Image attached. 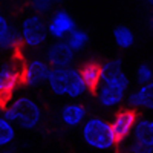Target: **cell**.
I'll return each mask as SVG.
<instances>
[{
  "instance_id": "8992f818",
  "label": "cell",
  "mask_w": 153,
  "mask_h": 153,
  "mask_svg": "<svg viewBox=\"0 0 153 153\" xmlns=\"http://www.w3.org/2000/svg\"><path fill=\"white\" fill-rule=\"evenodd\" d=\"M23 65L19 58H12L6 61L0 69V103L6 104L22 84Z\"/></svg>"
},
{
  "instance_id": "7402d4cb",
  "label": "cell",
  "mask_w": 153,
  "mask_h": 153,
  "mask_svg": "<svg viewBox=\"0 0 153 153\" xmlns=\"http://www.w3.org/2000/svg\"><path fill=\"white\" fill-rule=\"evenodd\" d=\"M149 23H150V28L153 29V14L150 16V20H149Z\"/></svg>"
},
{
  "instance_id": "30bf717a",
  "label": "cell",
  "mask_w": 153,
  "mask_h": 153,
  "mask_svg": "<svg viewBox=\"0 0 153 153\" xmlns=\"http://www.w3.org/2000/svg\"><path fill=\"white\" fill-rule=\"evenodd\" d=\"M136 121H138V113L132 107L121 109L120 112L115 113V117L110 121V124H112L113 133H115V136H117L118 143H123V141H126V139L132 138Z\"/></svg>"
},
{
  "instance_id": "e0dca14e",
  "label": "cell",
  "mask_w": 153,
  "mask_h": 153,
  "mask_svg": "<svg viewBox=\"0 0 153 153\" xmlns=\"http://www.w3.org/2000/svg\"><path fill=\"white\" fill-rule=\"evenodd\" d=\"M16 138V124L0 117V149H6Z\"/></svg>"
},
{
  "instance_id": "8fae6325",
  "label": "cell",
  "mask_w": 153,
  "mask_h": 153,
  "mask_svg": "<svg viewBox=\"0 0 153 153\" xmlns=\"http://www.w3.org/2000/svg\"><path fill=\"white\" fill-rule=\"evenodd\" d=\"M127 104L132 109H143V110H153V80L141 84L136 91L127 95Z\"/></svg>"
},
{
  "instance_id": "4fadbf2b",
  "label": "cell",
  "mask_w": 153,
  "mask_h": 153,
  "mask_svg": "<svg viewBox=\"0 0 153 153\" xmlns=\"http://www.w3.org/2000/svg\"><path fill=\"white\" fill-rule=\"evenodd\" d=\"M22 46L19 31L9 23V20L0 14V49L17 51Z\"/></svg>"
},
{
  "instance_id": "9a60e30c",
  "label": "cell",
  "mask_w": 153,
  "mask_h": 153,
  "mask_svg": "<svg viewBox=\"0 0 153 153\" xmlns=\"http://www.w3.org/2000/svg\"><path fill=\"white\" fill-rule=\"evenodd\" d=\"M80 74L89 91H95L101 80V65L95 61H89L80 68Z\"/></svg>"
},
{
  "instance_id": "5b68a950",
  "label": "cell",
  "mask_w": 153,
  "mask_h": 153,
  "mask_svg": "<svg viewBox=\"0 0 153 153\" xmlns=\"http://www.w3.org/2000/svg\"><path fill=\"white\" fill-rule=\"evenodd\" d=\"M19 34H20V40H22L23 46L31 48V49L40 48L49 38L48 22L40 14L28 16L26 19H23Z\"/></svg>"
},
{
  "instance_id": "6da1fadb",
  "label": "cell",
  "mask_w": 153,
  "mask_h": 153,
  "mask_svg": "<svg viewBox=\"0 0 153 153\" xmlns=\"http://www.w3.org/2000/svg\"><path fill=\"white\" fill-rule=\"evenodd\" d=\"M130 87L129 75L123 68L121 58H112L101 65V80L95 89L97 103L103 109H117L127 100Z\"/></svg>"
},
{
  "instance_id": "ac0fdd59",
  "label": "cell",
  "mask_w": 153,
  "mask_h": 153,
  "mask_svg": "<svg viewBox=\"0 0 153 153\" xmlns=\"http://www.w3.org/2000/svg\"><path fill=\"white\" fill-rule=\"evenodd\" d=\"M68 45L75 51V52H80V51H83L87 43H89V34L84 31V29H80V28H75L66 38Z\"/></svg>"
},
{
  "instance_id": "cb8c5ba5",
  "label": "cell",
  "mask_w": 153,
  "mask_h": 153,
  "mask_svg": "<svg viewBox=\"0 0 153 153\" xmlns=\"http://www.w3.org/2000/svg\"><path fill=\"white\" fill-rule=\"evenodd\" d=\"M0 153H12V152H0Z\"/></svg>"
},
{
  "instance_id": "7c38bea8",
  "label": "cell",
  "mask_w": 153,
  "mask_h": 153,
  "mask_svg": "<svg viewBox=\"0 0 153 153\" xmlns=\"http://www.w3.org/2000/svg\"><path fill=\"white\" fill-rule=\"evenodd\" d=\"M60 120L66 127H81L87 120V110L80 103H68L60 110Z\"/></svg>"
},
{
  "instance_id": "44dd1931",
  "label": "cell",
  "mask_w": 153,
  "mask_h": 153,
  "mask_svg": "<svg viewBox=\"0 0 153 153\" xmlns=\"http://www.w3.org/2000/svg\"><path fill=\"white\" fill-rule=\"evenodd\" d=\"M61 0H31V6L35 11V14H46L52 9L54 5H58Z\"/></svg>"
},
{
  "instance_id": "7a4b0ae2",
  "label": "cell",
  "mask_w": 153,
  "mask_h": 153,
  "mask_svg": "<svg viewBox=\"0 0 153 153\" xmlns=\"http://www.w3.org/2000/svg\"><path fill=\"white\" fill-rule=\"evenodd\" d=\"M46 84L54 95L69 100H78L89 92L87 86L83 81L80 69L74 66L52 68Z\"/></svg>"
},
{
  "instance_id": "3957f363",
  "label": "cell",
  "mask_w": 153,
  "mask_h": 153,
  "mask_svg": "<svg viewBox=\"0 0 153 153\" xmlns=\"http://www.w3.org/2000/svg\"><path fill=\"white\" fill-rule=\"evenodd\" d=\"M81 138L86 143V146L98 152L112 150L118 144L112 124L101 117H91L83 123Z\"/></svg>"
},
{
  "instance_id": "5bb4252c",
  "label": "cell",
  "mask_w": 153,
  "mask_h": 153,
  "mask_svg": "<svg viewBox=\"0 0 153 153\" xmlns=\"http://www.w3.org/2000/svg\"><path fill=\"white\" fill-rule=\"evenodd\" d=\"M132 138L139 143H144L153 149V120L149 118H138Z\"/></svg>"
},
{
  "instance_id": "603a6c76",
  "label": "cell",
  "mask_w": 153,
  "mask_h": 153,
  "mask_svg": "<svg viewBox=\"0 0 153 153\" xmlns=\"http://www.w3.org/2000/svg\"><path fill=\"white\" fill-rule=\"evenodd\" d=\"M146 3L150 5V6H153V0H146Z\"/></svg>"
},
{
  "instance_id": "9c48e42d",
  "label": "cell",
  "mask_w": 153,
  "mask_h": 153,
  "mask_svg": "<svg viewBox=\"0 0 153 153\" xmlns=\"http://www.w3.org/2000/svg\"><path fill=\"white\" fill-rule=\"evenodd\" d=\"M75 28H76L75 19L65 9L54 11L48 22V32L52 40H66L68 35Z\"/></svg>"
},
{
  "instance_id": "277c9868",
  "label": "cell",
  "mask_w": 153,
  "mask_h": 153,
  "mask_svg": "<svg viewBox=\"0 0 153 153\" xmlns=\"http://www.w3.org/2000/svg\"><path fill=\"white\" fill-rule=\"evenodd\" d=\"M2 117L19 126L20 129L32 130L42 123V109L29 97H19L3 109Z\"/></svg>"
},
{
  "instance_id": "2e32d148",
  "label": "cell",
  "mask_w": 153,
  "mask_h": 153,
  "mask_svg": "<svg viewBox=\"0 0 153 153\" xmlns=\"http://www.w3.org/2000/svg\"><path fill=\"white\" fill-rule=\"evenodd\" d=\"M112 37H113V42L117 43V46L123 51L133 48V45L136 42L133 31L129 26H124V25H120V26L115 28L112 32Z\"/></svg>"
},
{
  "instance_id": "ba28073f",
  "label": "cell",
  "mask_w": 153,
  "mask_h": 153,
  "mask_svg": "<svg viewBox=\"0 0 153 153\" xmlns=\"http://www.w3.org/2000/svg\"><path fill=\"white\" fill-rule=\"evenodd\" d=\"M75 51L68 45L66 40H54L46 48L45 60L51 65V68H66L72 66L75 61Z\"/></svg>"
},
{
  "instance_id": "ffe728a7",
  "label": "cell",
  "mask_w": 153,
  "mask_h": 153,
  "mask_svg": "<svg viewBox=\"0 0 153 153\" xmlns=\"http://www.w3.org/2000/svg\"><path fill=\"white\" fill-rule=\"evenodd\" d=\"M135 80L139 86L152 81L153 80V68L150 65H147V63H141L135 71Z\"/></svg>"
},
{
  "instance_id": "d6986e66",
  "label": "cell",
  "mask_w": 153,
  "mask_h": 153,
  "mask_svg": "<svg viewBox=\"0 0 153 153\" xmlns=\"http://www.w3.org/2000/svg\"><path fill=\"white\" fill-rule=\"evenodd\" d=\"M120 144V153H153V149L150 146H146L144 143H139L133 138H129Z\"/></svg>"
},
{
  "instance_id": "52a82bcc",
  "label": "cell",
  "mask_w": 153,
  "mask_h": 153,
  "mask_svg": "<svg viewBox=\"0 0 153 153\" xmlns=\"http://www.w3.org/2000/svg\"><path fill=\"white\" fill-rule=\"evenodd\" d=\"M51 65L43 58H32L28 63L23 65L22 72V83L28 87H37L46 84L49 74H51Z\"/></svg>"
}]
</instances>
